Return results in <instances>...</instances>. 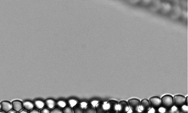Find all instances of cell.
Wrapping results in <instances>:
<instances>
[{
	"label": "cell",
	"mask_w": 188,
	"mask_h": 113,
	"mask_svg": "<svg viewBox=\"0 0 188 113\" xmlns=\"http://www.w3.org/2000/svg\"><path fill=\"white\" fill-rule=\"evenodd\" d=\"M34 103V105H35V108L38 110H39L41 111V109H43L44 108H45V101L44 100H41V99H37L35 101L33 102Z\"/></svg>",
	"instance_id": "cell-8"
},
{
	"label": "cell",
	"mask_w": 188,
	"mask_h": 113,
	"mask_svg": "<svg viewBox=\"0 0 188 113\" xmlns=\"http://www.w3.org/2000/svg\"><path fill=\"white\" fill-rule=\"evenodd\" d=\"M141 105L144 107V109H148L150 107V102L148 101V100L145 99V100H143L141 103Z\"/></svg>",
	"instance_id": "cell-13"
},
{
	"label": "cell",
	"mask_w": 188,
	"mask_h": 113,
	"mask_svg": "<svg viewBox=\"0 0 188 113\" xmlns=\"http://www.w3.org/2000/svg\"><path fill=\"white\" fill-rule=\"evenodd\" d=\"M99 102L98 101V100H93L91 103H90V105H92V106H93L94 108H96L99 105Z\"/></svg>",
	"instance_id": "cell-20"
},
{
	"label": "cell",
	"mask_w": 188,
	"mask_h": 113,
	"mask_svg": "<svg viewBox=\"0 0 188 113\" xmlns=\"http://www.w3.org/2000/svg\"><path fill=\"white\" fill-rule=\"evenodd\" d=\"M8 113H17V112L14 111L13 109H12V110H11V111H10V112H8Z\"/></svg>",
	"instance_id": "cell-27"
},
{
	"label": "cell",
	"mask_w": 188,
	"mask_h": 113,
	"mask_svg": "<svg viewBox=\"0 0 188 113\" xmlns=\"http://www.w3.org/2000/svg\"><path fill=\"white\" fill-rule=\"evenodd\" d=\"M0 113H6V112H5L2 111V110H0Z\"/></svg>",
	"instance_id": "cell-28"
},
{
	"label": "cell",
	"mask_w": 188,
	"mask_h": 113,
	"mask_svg": "<svg viewBox=\"0 0 188 113\" xmlns=\"http://www.w3.org/2000/svg\"><path fill=\"white\" fill-rule=\"evenodd\" d=\"M181 111H182L183 113H187L188 109L187 104H184V105H181Z\"/></svg>",
	"instance_id": "cell-21"
},
{
	"label": "cell",
	"mask_w": 188,
	"mask_h": 113,
	"mask_svg": "<svg viewBox=\"0 0 188 113\" xmlns=\"http://www.w3.org/2000/svg\"><path fill=\"white\" fill-rule=\"evenodd\" d=\"M166 111H167V109L165 106H160V107L158 108L159 113H166Z\"/></svg>",
	"instance_id": "cell-18"
},
{
	"label": "cell",
	"mask_w": 188,
	"mask_h": 113,
	"mask_svg": "<svg viewBox=\"0 0 188 113\" xmlns=\"http://www.w3.org/2000/svg\"><path fill=\"white\" fill-rule=\"evenodd\" d=\"M147 112H148V113H155L156 112V109L154 107H149Z\"/></svg>",
	"instance_id": "cell-23"
},
{
	"label": "cell",
	"mask_w": 188,
	"mask_h": 113,
	"mask_svg": "<svg viewBox=\"0 0 188 113\" xmlns=\"http://www.w3.org/2000/svg\"><path fill=\"white\" fill-rule=\"evenodd\" d=\"M162 104L165 106V108H170L172 105H173V97L170 95H165V96H163L161 99Z\"/></svg>",
	"instance_id": "cell-1"
},
{
	"label": "cell",
	"mask_w": 188,
	"mask_h": 113,
	"mask_svg": "<svg viewBox=\"0 0 188 113\" xmlns=\"http://www.w3.org/2000/svg\"><path fill=\"white\" fill-rule=\"evenodd\" d=\"M1 105H2V110L6 113H8V112L13 109L12 103L11 102L8 101V100H3V101L1 102Z\"/></svg>",
	"instance_id": "cell-3"
},
{
	"label": "cell",
	"mask_w": 188,
	"mask_h": 113,
	"mask_svg": "<svg viewBox=\"0 0 188 113\" xmlns=\"http://www.w3.org/2000/svg\"><path fill=\"white\" fill-rule=\"evenodd\" d=\"M56 106L57 108H59V109H63L64 108L67 106V101L65 100H62V99L57 100L56 103Z\"/></svg>",
	"instance_id": "cell-9"
},
{
	"label": "cell",
	"mask_w": 188,
	"mask_h": 113,
	"mask_svg": "<svg viewBox=\"0 0 188 113\" xmlns=\"http://www.w3.org/2000/svg\"><path fill=\"white\" fill-rule=\"evenodd\" d=\"M178 113H183V112H178Z\"/></svg>",
	"instance_id": "cell-30"
},
{
	"label": "cell",
	"mask_w": 188,
	"mask_h": 113,
	"mask_svg": "<svg viewBox=\"0 0 188 113\" xmlns=\"http://www.w3.org/2000/svg\"><path fill=\"white\" fill-rule=\"evenodd\" d=\"M78 103L79 102L76 99H74V98H70V99H69V100H67V105L73 109L75 106H76V105L78 104Z\"/></svg>",
	"instance_id": "cell-10"
},
{
	"label": "cell",
	"mask_w": 188,
	"mask_h": 113,
	"mask_svg": "<svg viewBox=\"0 0 188 113\" xmlns=\"http://www.w3.org/2000/svg\"><path fill=\"white\" fill-rule=\"evenodd\" d=\"M84 113H97V111L96 108H94L90 104H89L88 106L84 110Z\"/></svg>",
	"instance_id": "cell-12"
},
{
	"label": "cell",
	"mask_w": 188,
	"mask_h": 113,
	"mask_svg": "<svg viewBox=\"0 0 188 113\" xmlns=\"http://www.w3.org/2000/svg\"><path fill=\"white\" fill-rule=\"evenodd\" d=\"M74 113H84V109L79 105V104H78L76 106L73 108Z\"/></svg>",
	"instance_id": "cell-14"
},
{
	"label": "cell",
	"mask_w": 188,
	"mask_h": 113,
	"mask_svg": "<svg viewBox=\"0 0 188 113\" xmlns=\"http://www.w3.org/2000/svg\"><path fill=\"white\" fill-rule=\"evenodd\" d=\"M78 104H79V105H80V106H81V107L83 109H84H84H86V108L87 107V106H88V105H89V103H87V102H86V101L79 102Z\"/></svg>",
	"instance_id": "cell-16"
},
{
	"label": "cell",
	"mask_w": 188,
	"mask_h": 113,
	"mask_svg": "<svg viewBox=\"0 0 188 113\" xmlns=\"http://www.w3.org/2000/svg\"><path fill=\"white\" fill-rule=\"evenodd\" d=\"M30 113H41V112H40L39 110H38V109H32V111H30Z\"/></svg>",
	"instance_id": "cell-25"
},
{
	"label": "cell",
	"mask_w": 188,
	"mask_h": 113,
	"mask_svg": "<svg viewBox=\"0 0 188 113\" xmlns=\"http://www.w3.org/2000/svg\"><path fill=\"white\" fill-rule=\"evenodd\" d=\"M51 113H62V109L56 107L52 110H51Z\"/></svg>",
	"instance_id": "cell-19"
},
{
	"label": "cell",
	"mask_w": 188,
	"mask_h": 113,
	"mask_svg": "<svg viewBox=\"0 0 188 113\" xmlns=\"http://www.w3.org/2000/svg\"><path fill=\"white\" fill-rule=\"evenodd\" d=\"M56 101L54 100V99H51V98H49L47 100H45V107L47 108L50 110H52L54 108H56Z\"/></svg>",
	"instance_id": "cell-6"
},
{
	"label": "cell",
	"mask_w": 188,
	"mask_h": 113,
	"mask_svg": "<svg viewBox=\"0 0 188 113\" xmlns=\"http://www.w3.org/2000/svg\"><path fill=\"white\" fill-rule=\"evenodd\" d=\"M23 109H26L29 112L32 111V109H35L34 103L30 101V100H25V101L23 102Z\"/></svg>",
	"instance_id": "cell-5"
},
{
	"label": "cell",
	"mask_w": 188,
	"mask_h": 113,
	"mask_svg": "<svg viewBox=\"0 0 188 113\" xmlns=\"http://www.w3.org/2000/svg\"><path fill=\"white\" fill-rule=\"evenodd\" d=\"M178 106L176 105H172L171 107H170V110H169V113H177L178 112Z\"/></svg>",
	"instance_id": "cell-17"
},
{
	"label": "cell",
	"mask_w": 188,
	"mask_h": 113,
	"mask_svg": "<svg viewBox=\"0 0 188 113\" xmlns=\"http://www.w3.org/2000/svg\"><path fill=\"white\" fill-rule=\"evenodd\" d=\"M149 102H150V103H151V105H153V107L154 108H159L160 106H161L162 105L161 99L159 97H156V96L150 98V101Z\"/></svg>",
	"instance_id": "cell-7"
},
{
	"label": "cell",
	"mask_w": 188,
	"mask_h": 113,
	"mask_svg": "<svg viewBox=\"0 0 188 113\" xmlns=\"http://www.w3.org/2000/svg\"><path fill=\"white\" fill-rule=\"evenodd\" d=\"M11 103H12L13 110L17 112V113L19 112H21L22 109H23V102H21V100H14Z\"/></svg>",
	"instance_id": "cell-4"
},
{
	"label": "cell",
	"mask_w": 188,
	"mask_h": 113,
	"mask_svg": "<svg viewBox=\"0 0 188 113\" xmlns=\"http://www.w3.org/2000/svg\"><path fill=\"white\" fill-rule=\"evenodd\" d=\"M62 113H74V110L72 108L69 107V106H66L62 109Z\"/></svg>",
	"instance_id": "cell-15"
},
{
	"label": "cell",
	"mask_w": 188,
	"mask_h": 113,
	"mask_svg": "<svg viewBox=\"0 0 188 113\" xmlns=\"http://www.w3.org/2000/svg\"><path fill=\"white\" fill-rule=\"evenodd\" d=\"M129 105H130V107L132 109V108H136L137 106H139L140 105V102H139V100L137 99H131V100H129Z\"/></svg>",
	"instance_id": "cell-11"
},
{
	"label": "cell",
	"mask_w": 188,
	"mask_h": 113,
	"mask_svg": "<svg viewBox=\"0 0 188 113\" xmlns=\"http://www.w3.org/2000/svg\"><path fill=\"white\" fill-rule=\"evenodd\" d=\"M173 103L176 106H181L186 103V98L180 95H177L173 97Z\"/></svg>",
	"instance_id": "cell-2"
},
{
	"label": "cell",
	"mask_w": 188,
	"mask_h": 113,
	"mask_svg": "<svg viewBox=\"0 0 188 113\" xmlns=\"http://www.w3.org/2000/svg\"><path fill=\"white\" fill-rule=\"evenodd\" d=\"M18 113H30V112L26 110V109H22L21 112H19Z\"/></svg>",
	"instance_id": "cell-26"
},
{
	"label": "cell",
	"mask_w": 188,
	"mask_h": 113,
	"mask_svg": "<svg viewBox=\"0 0 188 113\" xmlns=\"http://www.w3.org/2000/svg\"><path fill=\"white\" fill-rule=\"evenodd\" d=\"M40 112L41 113H51V110L50 109H48L47 108H44L43 109H41V111H40Z\"/></svg>",
	"instance_id": "cell-24"
},
{
	"label": "cell",
	"mask_w": 188,
	"mask_h": 113,
	"mask_svg": "<svg viewBox=\"0 0 188 113\" xmlns=\"http://www.w3.org/2000/svg\"><path fill=\"white\" fill-rule=\"evenodd\" d=\"M135 110H136V112H142L145 110V109H144L143 106L139 105V106H137V107L135 108Z\"/></svg>",
	"instance_id": "cell-22"
},
{
	"label": "cell",
	"mask_w": 188,
	"mask_h": 113,
	"mask_svg": "<svg viewBox=\"0 0 188 113\" xmlns=\"http://www.w3.org/2000/svg\"><path fill=\"white\" fill-rule=\"evenodd\" d=\"M0 110H2V105H1V103H0Z\"/></svg>",
	"instance_id": "cell-29"
}]
</instances>
